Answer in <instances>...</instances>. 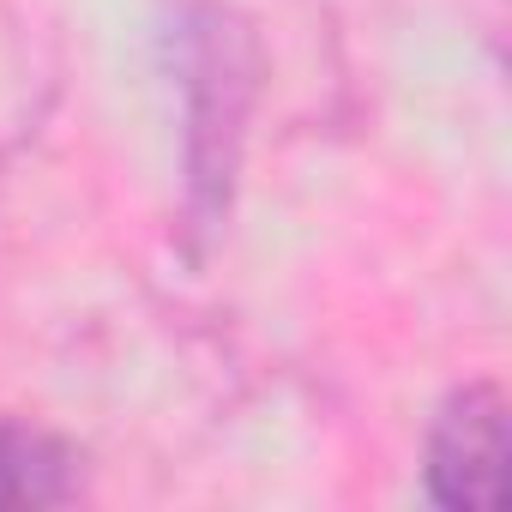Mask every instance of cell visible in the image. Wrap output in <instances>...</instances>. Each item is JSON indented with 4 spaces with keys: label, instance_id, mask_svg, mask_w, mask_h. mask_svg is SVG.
<instances>
[{
    "label": "cell",
    "instance_id": "1",
    "mask_svg": "<svg viewBox=\"0 0 512 512\" xmlns=\"http://www.w3.org/2000/svg\"><path fill=\"white\" fill-rule=\"evenodd\" d=\"M169 73L181 85V169L193 229H217L235 193L247 109H253V37L223 0H181L169 31Z\"/></svg>",
    "mask_w": 512,
    "mask_h": 512
},
{
    "label": "cell",
    "instance_id": "2",
    "mask_svg": "<svg viewBox=\"0 0 512 512\" xmlns=\"http://www.w3.org/2000/svg\"><path fill=\"white\" fill-rule=\"evenodd\" d=\"M428 500L452 512H488L506 476V398L488 380L458 386L428 422Z\"/></svg>",
    "mask_w": 512,
    "mask_h": 512
},
{
    "label": "cell",
    "instance_id": "3",
    "mask_svg": "<svg viewBox=\"0 0 512 512\" xmlns=\"http://www.w3.org/2000/svg\"><path fill=\"white\" fill-rule=\"evenodd\" d=\"M85 488V458L31 422H0V512L67 506Z\"/></svg>",
    "mask_w": 512,
    "mask_h": 512
}]
</instances>
